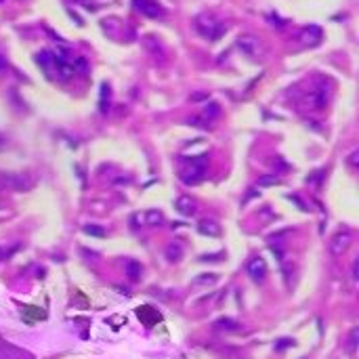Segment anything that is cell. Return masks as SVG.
<instances>
[{
    "label": "cell",
    "mask_w": 359,
    "mask_h": 359,
    "mask_svg": "<svg viewBox=\"0 0 359 359\" xmlns=\"http://www.w3.org/2000/svg\"><path fill=\"white\" fill-rule=\"evenodd\" d=\"M194 23H196V30L200 32V36H204V38H208V40H219V38H223L225 32H227V28L223 26V23H219L217 19H214L212 15H208V13L198 15L194 19Z\"/></svg>",
    "instance_id": "cell-1"
},
{
    "label": "cell",
    "mask_w": 359,
    "mask_h": 359,
    "mask_svg": "<svg viewBox=\"0 0 359 359\" xmlns=\"http://www.w3.org/2000/svg\"><path fill=\"white\" fill-rule=\"evenodd\" d=\"M235 49L242 55H246L248 59H260L262 55H265V44H262V40L258 38V36H254V34L237 36Z\"/></svg>",
    "instance_id": "cell-2"
},
{
    "label": "cell",
    "mask_w": 359,
    "mask_h": 359,
    "mask_svg": "<svg viewBox=\"0 0 359 359\" xmlns=\"http://www.w3.org/2000/svg\"><path fill=\"white\" fill-rule=\"evenodd\" d=\"M204 174H206V155H200V158L187 162V166L181 170V181L187 185H196L204 178Z\"/></svg>",
    "instance_id": "cell-3"
},
{
    "label": "cell",
    "mask_w": 359,
    "mask_h": 359,
    "mask_svg": "<svg viewBox=\"0 0 359 359\" xmlns=\"http://www.w3.org/2000/svg\"><path fill=\"white\" fill-rule=\"evenodd\" d=\"M351 242H353V231L346 229V227H342V229H338L336 233L330 237V244H328L330 254L332 256H342L346 250H349Z\"/></svg>",
    "instance_id": "cell-4"
},
{
    "label": "cell",
    "mask_w": 359,
    "mask_h": 359,
    "mask_svg": "<svg viewBox=\"0 0 359 359\" xmlns=\"http://www.w3.org/2000/svg\"><path fill=\"white\" fill-rule=\"evenodd\" d=\"M133 5L141 15H145L149 19H162L166 15V11L158 5V0H133Z\"/></svg>",
    "instance_id": "cell-5"
},
{
    "label": "cell",
    "mask_w": 359,
    "mask_h": 359,
    "mask_svg": "<svg viewBox=\"0 0 359 359\" xmlns=\"http://www.w3.org/2000/svg\"><path fill=\"white\" fill-rule=\"evenodd\" d=\"M321 38H324V32H321L319 26H305L298 32V42L303 46H317Z\"/></svg>",
    "instance_id": "cell-6"
},
{
    "label": "cell",
    "mask_w": 359,
    "mask_h": 359,
    "mask_svg": "<svg viewBox=\"0 0 359 359\" xmlns=\"http://www.w3.org/2000/svg\"><path fill=\"white\" fill-rule=\"evenodd\" d=\"M3 181H5V185H9L15 191H28L34 187V176L23 174V172L21 174H7V176H3Z\"/></svg>",
    "instance_id": "cell-7"
},
{
    "label": "cell",
    "mask_w": 359,
    "mask_h": 359,
    "mask_svg": "<svg viewBox=\"0 0 359 359\" xmlns=\"http://www.w3.org/2000/svg\"><path fill=\"white\" fill-rule=\"evenodd\" d=\"M305 103H307V107H311V110H324V107L328 105V93H326V88L315 86L305 97Z\"/></svg>",
    "instance_id": "cell-8"
},
{
    "label": "cell",
    "mask_w": 359,
    "mask_h": 359,
    "mask_svg": "<svg viewBox=\"0 0 359 359\" xmlns=\"http://www.w3.org/2000/svg\"><path fill=\"white\" fill-rule=\"evenodd\" d=\"M246 269H248V275L254 282H262V280H265V275H267V262H265V258L254 256V258L248 260V267Z\"/></svg>",
    "instance_id": "cell-9"
},
{
    "label": "cell",
    "mask_w": 359,
    "mask_h": 359,
    "mask_svg": "<svg viewBox=\"0 0 359 359\" xmlns=\"http://www.w3.org/2000/svg\"><path fill=\"white\" fill-rule=\"evenodd\" d=\"M162 221H164V217L158 210H147V212L135 214L133 217V223H143V227H158Z\"/></svg>",
    "instance_id": "cell-10"
},
{
    "label": "cell",
    "mask_w": 359,
    "mask_h": 359,
    "mask_svg": "<svg viewBox=\"0 0 359 359\" xmlns=\"http://www.w3.org/2000/svg\"><path fill=\"white\" fill-rule=\"evenodd\" d=\"M55 71H57V76H61L63 80H67L76 74L74 63H69V61H65V57H57V55H55Z\"/></svg>",
    "instance_id": "cell-11"
},
{
    "label": "cell",
    "mask_w": 359,
    "mask_h": 359,
    "mask_svg": "<svg viewBox=\"0 0 359 359\" xmlns=\"http://www.w3.org/2000/svg\"><path fill=\"white\" fill-rule=\"evenodd\" d=\"M176 210L181 212L183 217H191V214H196L198 204H196V200H191L189 196H181L176 200Z\"/></svg>",
    "instance_id": "cell-12"
},
{
    "label": "cell",
    "mask_w": 359,
    "mask_h": 359,
    "mask_svg": "<svg viewBox=\"0 0 359 359\" xmlns=\"http://www.w3.org/2000/svg\"><path fill=\"white\" fill-rule=\"evenodd\" d=\"M36 63L42 67V71H46V74L51 76V71L55 69V55L51 51H42L36 55Z\"/></svg>",
    "instance_id": "cell-13"
},
{
    "label": "cell",
    "mask_w": 359,
    "mask_h": 359,
    "mask_svg": "<svg viewBox=\"0 0 359 359\" xmlns=\"http://www.w3.org/2000/svg\"><path fill=\"white\" fill-rule=\"evenodd\" d=\"M198 231H200V233H204V235H219V233H221V227L217 225V221L204 219V221H200Z\"/></svg>",
    "instance_id": "cell-14"
},
{
    "label": "cell",
    "mask_w": 359,
    "mask_h": 359,
    "mask_svg": "<svg viewBox=\"0 0 359 359\" xmlns=\"http://www.w3.org/2000/svg\"><path fill=\"white\" fill-rule=\"evenodd\" d=\"M137 315H139L143 321H145L147 326H153L155 321H160V313H155L151 307H141V309L137 311Z\"/></svg>",
    "instance_id": "cell-15"
},
{
    "label": "cell",
    "mask_w": 359,
    "mask_h": 359,
    "mask_svg": "<svg viewBox=\"0 0 359 359\" xmlns=\"http://www.w3.org/2000/svg\"><path fill=\"white\" fill-rule=\"evenodd\" d=\"M221 116V107H219V103H208V107L204 110V114H202V118H204V122L208 124V122H214Z\"/></svg>",
    "instance_id": "cell-16"
},
{
    "label": "cell",
    "mask_w": 359,
    "mask_h": 359,
    "mask_svg": "<svg viewBox=\"0 0 359 359\" xmlns=\"http://www.w3.org/2000/svg\"><path fill=\"white\" fill-rule=\"evenodd\" d=\"M110 95H112L110 84H101V99H99L101 114H107V110H110Z\"/></svg>",
    "instance_id": "cell-17"
},
{
    "label": "cell",
    "mask_w": 359,
    "mask_h": 359,
    "mask_svg": "<svg viewBox=\"0 0 359 359\" xmlns=\"http://www.w3.org/2000/svg\"><path fill=\"white\" fill-rule=\"evenodd\" d=\"M126 275H128L130 282H137V280L141 278V262L128 260V262H126Z\"/></svg>",
    "instance_id": "cell-18"
},
{
    "label": "cell",
    "mask_w": 359,
    "mask_h": 359,
    "mask_svg": "<svg viewBox=\"0 0 359 359\" xmlns=\"http://www.w3.org/2000/svg\"><path fill=\"white\" fill-rule=\"evenodd\" d=\"M214 326H217V330H221V332H237L239 330V324L233 319H219Z\"/></svg>",
    "instance_id": "cell-19"
},
{
    "label": "cell",
    "mask_w": 359,
    "mask_h": 359,
    "mask_svg": "<svg viewBox=\"0 0 359 359\" xmlns=\"http://www.w3.org/2000/svg\"><path fill=\"white\" fill-rule=\"evenodd\" d=\"M166 256H168L170 260H178L183 256V246L181 244H168L166 246Z\"/></svg>",
    "instance_id": "cell-20"
},
{
    "label": "cell",
    "mask_w": 359,
    "mask_h": 359,
    "mask_svg": "<svg viewBox=\"0 0 359 359\" xmlns=\"http://www.w3.org/2000/svg\"><path fill=\"white\" fill-rule=\"evenodd\" d=\"M278 183H280V178L275 176V174H265V176H260L258 181H256L258 187H273V185H278Z\"/></svg>",
    "instance_id": "cell-21"
},
{
    "label": "cell",
    "mask_w": 359,
    "mask_h": 359,
    "mask_svg": "<svg viewBox=\"0 0 359 359\" xmlns=\"http://www.w3.org/2000/svg\"><path fill=\"white\" fill-rule=\"evenodd\" d=\"M74 71H76V74H86V71H88V61H86L84 57H78V59H76Z\"/></svg>",
    "instance_id": "cell-22"
},
{
    "label": "cell",
    "mask_w": 359,
    "mask_h": 359,
    "mask_svg": "<svg viewBox=\"0 0 359 359\" xmlns=\"http://www.w3.org/2000/svg\"><path fill=\"white\" fill-rule=\"evenodd\" d=\"M84 233L103 237V235H105V229H103V227H97V225H84Z\"/></svg>",
    "instance_id": "cell-23"
},
{
    "label": "cell",
    "mask_w": 359,
    "mask_h": 359,
    "mask_svg": "<svg viewBox=\"0 0 359 359\" xmlns=\"http://www.w3.org/2000/svg\"><path fill=\"white\" fill-rule=\"evenodd\" d=\"M357 334H359V330H353V332H351V338H349V351H351V353H355V346H357Z\"/></svg>",
    "instance_id": "cell-24"
},
{
    "label": "cell",
    "mask_w": 359,
    "mask_h": 359,
    "mask_svg": "<svg viewBox=\"0 0 359 359\" xmlns=\"http://www.w3.org/2000/svg\"><path fill=\"white\" fill-rule=\"evenodd\" d=\"M212 282H217V275H212V273H210V278H198V280H194L196 286L198 284H212Z\"/></svg>",
    "instance_id": "cell-25"
},
{
    "label": "cell",
    "mask_w": 359,
    "mask_h": 359,
    "mask_svg": "<svg viewBox=\"0 0 359 359\" xmlns=\"http://www.w3.org/2000/svg\"><path fill=\"white\" fill-rule=\"evenodd\" d=\"M346 162H349V166H353V168H355L357 162H359V151H353V153L349 155V160H346Z\"/></svg>",
    "instance_id": "cell-26"
},
{
    "label": "cell",
    "mask_w": 359,
    "mask_h": 359,
    "mask_svg": "<svg viewBox=\"0 0 359 359\" xmlns=\"http://www.w3.org/2000/svg\"><path fill=\"white\" fill-rule=\"evenodd\" d=\"M357 269H359V260H353V267H351V278L357 280L359 275H357Z\"/></svg>",
    "instance_id": "cell-27"
},
{
    "label": "cell",
    "mask_w": 359,
    "mask_h": 359,
    "mask_svg": "<svg viewBox=\"0 0 359 359\" xmlns=\"http://www.w3.org/2000/svg\"><path fill=\"white\" fill-rule=\"evenodd\" d=\"M204 97H208L206 93H196V95H191V101H202Z\"/></svg>",
    "instance_id": "cell-28"
},
{
    "label": "cell",
    "mask_w": 359,
    "mask_h": 359,
    "mask_svg": "<svg viewBox=\"0 0 359 359\" xmlns=\"http://www.w3.org/2000/svg\"><path fill=\"white\" fill-rule=\"evenodd\" d=\"M7 67H9V63H7V59L0 55V74H3V71H7Z\"/></svg>",
    "instance_id": "cell-29"
},
{
    "label": "cell",
    "mask_w": 359,
    "mask_h": 359,
    "mask_svg": "<svg viewBox=\"0 0 359 359\" xmlns=\"http://www.w3.org/2000/svg\"><path fill=\"white\" fill-rule=\"evenodd\" d=\"M282 344H278V349H286V346H290V344H294V340H288V338H286V340H280Z\"/></svg>",
    "instance_id": "cell-30"
},
{
    "label": "cell",
    "mask_w": 359,
    "mask_h": 359,
    "mask_svg": "<svg viewBox=\"0 0 359 359\" xmlns=\"http://www.w3.org/2000/svg\"><path fill=\"white\" fill-rule=\"evenodd\" d=\"M5 145H7V139H5L3 135H0V149H5Z\"/></svg>",
    "instance_id": "cell-31"
},
{
    "label": "cell",
    "mask_w": 359,
    "mask_h": 359,
    "mask_svg": "<svg viewBox=\"0 0 359 359\" xmlns=\"http://www.w3.org/2000/svg\"><path fill=\"white\" fill-rule=\"evenodd\" d=\"M0 256H3V252H0Z\"/></svg>",
    "instance_id": "cell-32"
}]
</instances>
